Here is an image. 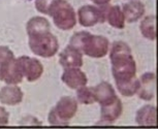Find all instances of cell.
I'll use <instances>...</instances> for the list:
<instances>
[{"label": "cell", "mask_w": 158, "mask_h": 129, "mask_svg": "<svg viewBox=\"0 0 158 129\" xmlns=\"http://www.w3.org/2000/svg\"><path fill=\"white\" fill-rule=\"evenodd\" d=\"M112 63V74L116 84L128 82L135 77L136 64L132 56V51L126 43L114 41L110 51Z\"/></svg>", "instance_id": "6da1fadb"}, {"label": "cell", "mask_w": 158, "mask_h": 129, "mask_svg": "<svg viewBox=\"0 0 158 129\" xmlns=\"http://www.w3.org/2000/svg\"><path fill=\"white\" fill-rule=\"evenodd\" d=\"M71 47L91 58H102L110 50V41L102 35L91 34L88 31L74 33L69 40Z\"/></svg>", "instance_id": "7a4b0ae2"}, {"label": "cell", "mask_w": 158, "mask_h": 129, "mask_svg": "<svg viewBox=\"0 0 158 129\" xmlns=\"http://www.w3.org/2000/svg\"><path fill=\"white\" fill-rule=\"evenodd\" d=\"M48 15L52 17L55 26L60 30H70L77 24L74 8L66 0H53Z\"/></svg>", "instance_id": "3957f363"}, {"label": "cell", "mask_w": 158, "mask_h": 129, "mask_svg": "<svg viewBox=\"0 0 158 129\" xmlns=\"http://www.w3.org/2000/svg\"><path fill=\"white\" fill-rule=\"evenodd\" d=\"M28 44L31 52L43 58L55 56L59 49L57 37L51 31L29 35Z\"/></svg>", "instance_id": "277c9868"}, {"label": "cell", "mask_w": 158, "mask_h": 129, "mask_svg": "<svg viewBox=\"0 0 158 129\" xmlns=\"http://www.w3.org/2000/svg\"><path fill=\"white\" fill-rule=\"evenodd\" d=\"M108 4L104 5H83L79 8L77 18L83 27H92L98 23L106 22V13Z\"/></svg>", "instance_id": "5b68a950"}, {"label": "cell", "mask_w": 158, "mask_h": 129, "mask_svg": "<svg viewBox=\"0 0 158 129\" xmlns=\"http://www.w3.org/2000/svg\"><path fill=\"white\" fill-rule=\"evenodd\" d=\"M17 61L23 73V77L28 82H35L43 76L44 66L40 62V60L28 56H21L17 58Z\"/></svg>", "instance_id": "8992f818"}, {"label": "cell", "mask_w": 158, "mask_h": 129, "mask_svg": "<svg viewBox=\"0 0 158 129\" xmlns=\"http://www.w3.org/2000/svg\"><path fill=\"white\" fill-rule=\"evenodd\" d=\"M53 110L62 121L69 123V120L73 119L77 114V100L71 96H63L58 100Z\"/></svg>", "instance_id": "52a82bcc"}, {"label": "cell", "mask_w": 158, "mask_h": 129, "mask_svg": "<svg viewBox=\"0 0 158 129\" xmlns=\"http://www.w3.org/2000/svg\"><path fill=\"white\" fill-rule=\"evenodd\" d=\"M122 112H123V104H122V101L117 98L114 102L101 106L100 119L96 123V125H113L120 118Z\"/></svg>", "instance_id": "ba28073f"}, {"label": "cell", "mask_w": 158, "mask_h": 129, "mask_svg": "<svg viewBox=\"0 0 158 129\" xmlns=\"http://www.w3.org/2000/svg\"><path fill=\"white\" fill-rule=\"evenodd\" d=\"M156 76L154 73H146L139 79V89L136 94L139 98L145 101H151L155 97Z\"/></svg>", "instance_id": "9c48e42d"}, {"label": "cell", "mask_w": 158, "mask_h": 129, "mask_svg": "<svg viewBox=\"0 0 158 129\" xmlns=\"http://www.w3.org/2000/svg\"><path fill=\"white\" fill-rule=\"evenodd\" d=\"M59 63L64 68H80L83 65V54L76 48L67 46L59 55Z\"/></svg>", "instance_id": "30bf717a"}, {"label": "cell", "mask_w": 158, "mask_h": 129, "mask_svg": "<svg viewBox=\"0 0 158 129\" xmlns=\"http://www.w3.org/2000/svg\"><path fill=\"white\" fill-rule=\"evenodd\" d=\"M61 80L70 89H77L80 87L86 86L88 83L86 73L77 67L65 68L64 73H62Z\"/></svg>", "instance_id": "8fae6325"}, {"label": "cell", "mask_w": 158, "mask_h": 129, "mask_svg": "<svg viewBox=\"0 0 158 129\" xmlns=\"http://www.w3.org/2000/svg\"><path fill=\"white\" fill-rule=\"evenodd\" d=\"M93 91L95 95V100L96 102L102 106H108V104L114 102L117 99L115 89L113 86L108 82H101L98 85L93 87Z\"/></svg>", "instance_id": "7c38bea8"}, {"label": "cell", "mask_w": 158, "mask_h": 129, "mask_svg": "<svg viewBox=\"0 0 158 129\" xmlns=\"http://www.w3.org/2000/svg\"><path fill=\"white\" fill-rule=\"evenodd\" d=\"M24 93L17 85H7L0 89V102L6 106H17L22 102Z\"/></svg>", "instance_id": "4fadbf2b"}, {"label": "cell", "mask_w": 158, "mask_h": 129, "mask_svg": "<svg viewBox=\"0 0 158 129\" xmlns=\"http://www.w3.org/2000/svg\"><path fill=\"white\" fill-rule=\"evenodd\" d=\"M122 13L124 15L125 22L135 23L139 21L145 15V5L139 0H131L122 5Z\"/></svg>", "instance_id": "5bb4252c"}, {"label": "cell", "mask_w": 158, "mask_h": 129, "mask_svg": "<svg viewBox=\"0 0 158 129\" xmlns=\"http://www.w3.org/2000/svg\"><path fill=\"white\" fill-rule=\"evenodd\" d=\"M135 121L139 126H156V107L151 104H146L141 107L136 112Z\"/></svg>", "instance_id": "9a60e30c"}, {"label": "cell", "mask_w": 158, "mask_h": 129, "mask_svg": "<svg viewBox=\"0 0 158 129\" xmlns=\"http://www.w3.org/2000/svg\"><path fill=\"white\" fill-rule=\"evenodd\" d=\"M106 22L116 29H123L125 27V18L122 13L121 6L108 4L106 13Z\"/></svg>", "instance_id": "2e32d148"}, {"label": "cell", "mask_w": 158, "mask_h": 129, "mask_svg": "<svg viewBox=\"0 0 158 129\" xmlns=\"http://www.w3.org/2000/svg\"><path fill=\"white\" fill-rule=\"evenodd\" d=\"M26 31H27L28 36L32 34L41 33V32L51 31V25L46 18L33 17L27 22Z\"/></svg>", "instance_id": "e0dca14e"}, {"label": "cell", "mask_w": 158, "mask_h": 129, "mask_svg": "<svg viewBox=\"0 0 158 129\" xmlns=\"http://www.w3.org/2000/svg\"><path fill=\"white\" fill-rule=\"evenodd\" d=\"M23 79H24L23 73L20 69V66H19V64H18L17 59L15 58L13 60V62L10 63L6 73H5L3 81L7 85H18V84L22 83Z\"/></svg>", "instance_id": "ac0fdd59"}, {"label": "cell", "mask_w": 158, "mask_h": 129, "mask_svg": "<svg viewBox=\"0 0 158 129\" xmlns=\"http://www.w3.org/2000/svg\"><path fill=\"white\" fill-rule=\"evenodd\" d=\"M155 22H156V17L154 15H150L144 18V20L141 22L139 30H141L143 36L147 40H155L156 38V29H155Z\"/></svg>", "instance_id": "d6986e66"}, {"label": "cell", "mask_w": 158, "mask_h": 129, "mask_svg": "<svg viewBox=\"0 0 158 129\" xmlns=\"http://www.w3.org/2000/svg\"><path fill=\"white\" fill-rule=\"evenodd\" d=\"M15 59L13 51L5 46H0V81H3L10 63Z\"/></svg>", "instance_id": "ffe728a7"}, {"label": "cell", "mask_w": 158, "mask_h": 129, "mask_svg": "<svg viewBox=\"0 0 158 129\" xmlns=\"http://www.w3.org/2000/svg\"><path fill=\"white\" fill-rule=\"evenodd\" d=\"M118 91L120 92L121 95L125 97H131V96L135 95L139 89V79L135 77L128 82L122 83V84H116Z\"/></svg>", "instance_id": "44dd1931"}, {"label": "cell", "mask_w": 158, "mask_h": 129, "mask_svg": "<svg viewBox=\"0 0 158 129\" xmlns=\"http://www.w3.org/2000/svg\"><path fill=\"white\" fill-rule=\"evenodd\" d=\"M77 100L82 104H93L96 102L93 87L83 86L77 89Z\"/></svg>", "instance_id": "7402d4cb"}, {"label": "cell", "mask_w": 158, "mask_h": 129, "mask_svg": "<svg viewBox=\"0 0 158 129\" xmlns=\"http://www.w3.org/2000/svg\"><path fill=\"white\" fill-rule=\"evenodd\" d=\"M48 121H49V124L50 125H53V126H68L69 123H66L64 121L59 118V117L56 115L54 110H51L50 113H49V116H48Z\"/></svg>", "instance_id": "603a6c76"}, {"label": "cell", "mask_w": 158, "mask_h": 129, "mask_svg": "<svg viewBox=\"0 0 158 129\" xmlns=\"http://www.w3.org/2000/svg\"><path fill=\"white\" fill-rule=\"evenodd\" d=\"M53 0H35V7L40 13L48 15V10Z\"/></svg>", "instance_id": "cb8c5ba5"}, {"label": "cell", "mask_w": 158, "mask_h": 129, "mask_svg": "<svg viewBox=\"0 0 158 129\" xmlns=\"http://www.w3.org/2000/svg\"><path fill=\"white\" fill-rule=\"evenodd\" d=\"M10 122V114L3 106H0V126H5Z\"/></svg>", "instance_id": "d4e9b609"}, {"label": "cell", "mask_w": 158, "mask_h": 129, "mask_svg": "<svg viewBox=\"0 0 158 129\" xmlns=\"http://www.w3.org/2000/svg\"><path fill=\"white\" fill-rule=\"evenodd\" d=\"M20 124L21 125H41L43 123L40 122L36 118H34V117L28 116V117H26V118L22 119Z\"/></svg>", "instance_id": "484cf974"}, {"label": "cell", "mask_w": 158, "mask_h": 129, "mask_svg": "<svg viewBox=\"0 0 158 129\" xmlns=\"http://www.w3.org/2000/svg\"><path fill=\"white\" fill-rule=\"evenodd\" d=\"M91 1L96 5H104V4H109L111 0H91Z\"/></svg>", "instance_id": "4316f807"}, {"label": "cell", "mask_w": 158, "mask_h": 129, "mask_svg": "<svg viewBox=\"0 0 158 129\" xmlns=\"http://www.w3.org/2000/svg\"><path fill=\"white\" fill-rule=\"evenodd\" d=\"M28 1H31V0H28Z\"/></svg>", "instance_id": "83f0119b"}]
</instances>
